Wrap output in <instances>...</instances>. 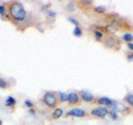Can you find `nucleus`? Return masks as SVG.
<instances>
[{"label": "nucleus", "mask_w": 133, "mask_h": 125, "mask_svg": "<svg viewBox=\"0 0 133 125\" xmlns=\"http://www.w3.org/2000/svg\"><path fill=\"white\" fill-rule=\"evenodd\" d=\"M68 101L72 103H76L79 101V97L76 93H70L68 94Z\"/></svg>", "instance_id": "423d86ee"}, {"label": "nucleus", "mask_w": 133, "mask_h": 125, "mask_svg": "<svg viewBox=\"0 0 133 125\" xmlns=\"http://www.w3.org/2000/svg\"><path fill=\"white\" fill-rule=\"evenodd\" d=\"M68 9H70V11H73L74 10V4L70 3L68 5Z\"/></svg>", "instance_id": "6ab92c4d"}, {"label": "nucleus", "mask_w": 133, "mask_h": 125, "mask_svg": "<svg viewBox=\"0 0 133 125\" xmlns=\"http://www.w3.org/2000/svg\"><path fill=\"white\" fill-rule=\"evenodd\" d=\"M95 36L96 38H97V39H101L102 36H103V33L102 32H100V31H95Z\"/></svg>", "instance_id": "4468645a"}, {"label": "nucleus", "mask_w": 133, "mask_h": 125, "mask_svg": "<svg viewBox=\"0 0 133 125\" xmlns=\"http://www.w3.org/2000/svg\"><path fill=\"white\" fill-rule=\"evenodd\" d=\"M43 99H44V102L46 103V104L48 105L49 107H54V106H55L57 99H56L55 95H54L52 93H50V92H48V93H45Z\"/></svg>", "instance_id": "f03ea898"}, {"label": "nucleus", "mask_w": 133, "mask_h": 125, "mask_svg": "<svg viewBox=\"0 0 133 125\" xmlns=\"http://www.w3.org/2000/svg\"><path fill=\"white\" fill-rule=\"evenodd\" d=\"M6 87V82L0 78V89H4Z\"/></svg>", "instance_id": "f3484780"}, {"label": "nucleus", "mask_w": 133, "mask_h": 125, "mask_svg": "<svg viewBox=\"0 0 133 125\" xmlns=\"http://www.w3.org/2000/svg\"><path fill=\"white\" fill-rule=\"evenodd\" d=\"M127 102L133 106V94H129L127 96Z\"/></svg>", "instance_id": "2eb2a0df"}, {"label": "nucleus", "mask_w": 133, "mask_h": 125, "mask_svg": "<svg viewBox=\"0 0 133 125\" xmlns=\"http://www.w3.org/2000/svg\"><path fill=\"white\" fill-rule=\"evenodd\" d=\"M4 12V7L3 5H0V15H2Z\"/></svg>", "instance_id": "412c9836"}, {"label": "nucleus", "mask_w": 133, "mask_h": 125, "mask_svg": "<svg viewBox=\"0 0 133 125\" xmlns=\"http://www.w3.org/2000/svg\"><path fill=\"white\" fill-rule=\"evenodd\" d=\"M82 29L79 28L78 26H77V27H75V28H74V30H73V34L75 35V36H77V37H80L81 35H82Z\"/></svg>", "instance_id": "9d476101"}, {"label": "nucleus", "mask_w": 133, "mask_h": 125, "mask_svg": "<svg viewBox=\"0 0 133 125\" xmlns=\"http://www.w3.org/2000/svg\"><path fill=\"white\" fill-rule=\"evenodd\" d=\"M111 118H114V119L117 118V114H116V113H115L114 111L111 113Z\"/></svg>", "instance_id": "aec40b11"}, {"label": "nucleus", "mask_w": 133, "mask_h": 125, "mask_svg": "<svg viewBox=\"0 0 133 125\" xmlns=\"http://www.w3.org/2000/svg\"><path fill=\"white\" fill-rule=\"evenodd\" d=\"M105 10H106V8L103 6H98L97 8H95V11L98 12H105Z\"/></svg>", "instance_id": "ddd939ff"}, {"label": "nucleus", "mask_w": 133, "mask_h": 125, "mask_svg": "<svg viewBox=\"0 0 133 125\" xmlns=\"http://www.w3.org/2000/svg\"><path fill=\"white\" fill-rule=\"evenodd\" d=\"M123 39L127 41V42L132 41L133 40V35L131 34V33H126V34L123 36Z\"/></svg>", "instance_id": "9b49d317"}, {"label": "nucleus", "mask_w": 133, "mask_h": 125, "mask_svg": "<svg viewBox=\"0 0 133 125\" xmlns=\"http://www.w3.org/2000/svg\"><path fill=\"white\" fill-rule=\"evenodd\" d=\"M107 114H108V110L106 108H98L91 111V114L100 117V118H104Z\"/></svg>", "instance_id": "20e7f679"}, {"label": "nucleus", "mask_w": 133, "mask_h": 125, "mask_svg": "<svg viewBox=\"0 0 133 125\" xmlns=\"http://www.w3.org/2000/svg\"><path fill=\"white\" fill-rule=\"evenodd\" d=\"M98 103L103 104V105H111L112 101L110 98H108L107 97H102L98 99Z\"/></svg>", "instance_id": "0eeeda50"}, {"label": "nucleus", "mask_w": 133, "mask_h": 125, "mask_svg": "<svg viewBox=\"0 0 133 125\" xmlns=\"http://www.w3.org/2000/svg\"><path fill=\"white\" fill-rule=\"evenodd\" d=\"M82 98L86 102H91L93 100V95L88 93V92H82Z\"/></svg>", "instance_id": "39448f33"}, {"label": "nucleus", "mask_w": 133, "mask_h": 125, "mask_svg": "<svg viewBox=\"0 0 133 125\" xmlns=\"http://www.w3.org/2000/svg\"><path fill=\"white\" fill-rule=\"evenodd\" d=\"M0 125H2V122H1V121H0Z\"/></svg>", "instance_id": "b1692460"}, {"label": "nucleus", "mask_w": 133, "mask_h": 125, "mask_svg": "<svg viewBox=\"0 0 133 125\" xmlns=\"http://www.w3.org/2000/svg\"><path fill=\"white\" fill-rule=\"evenodd\" d=\"M62 110L61 109V108H56L53 112L52 116H53L54 118H58L62 116Z\"/></svg>", "instance_id": "6e6552de"}, {"label": "nucleus", "mask_w": 133, "mask_h": 125, "mask_svg": "<svg viewBox=\"0 0 133 125\" xmlns=\"http://www.w3.org/2000/svg\"><path fill=\"white\" fill-rule=\"evenodd\" d=\"M25 104H26L27 107H29V108H31L32 106V103L30 100H26V101H25Z\"/></svg>", "instance_id": "a211bd4d"}, {"label": "nucleus", "mask_w": 133, "mask_h": 125, "mask_svg": "<svg viewBox=\"0 0 133 125\" xmlns=\"http://www.w3.org/2000/svg\"><path fill=\"white\" fill-rule=\"evenodd\" d=\"M128 48L133 51V43H128Z\"/></svg>", "instance_id": "5701e85b"}, {"label": "nucleus", "mask_w": 133, "mask_h": 125, "mask_svg": "<svg viewBox=\"0 0 133 125\" xmlns=\"http://www.w3.org/2000/svg\"><path fill=\"white\" fill-rule=\"evenodd\" d=\"M16 103V100L15 98H14L11 96L9 97H8L7 99H6V105L7 106H11V105H14V104Z\"/></svg>", "instance_id": "1a4fd4ad"}, {"label": "nucleus", "mask_w": 133, "mask_h": 125, "mask_svg": "<svg viewBox=\"0 0 133 125\" xmlns=\"http://www.w3.org/2000/svg\"><path fill=\"white\" fill-rule=\"evenodd\" d=\"M128 60H130V61L133 60V53L129 54V55H128Z\"/></svg>", "instance_id": "4be33fe9"}, {"label": "nucleus", "mask_w": 133, "mask_h": 125, "mask_svg": "<svg viewBox=\"0 0 133 125\" xmlns=\"http://www.w3.org/2000/svg\"><path fill=\"white\" fill-rule=\"evenodd\" d=\"M66 114L69 116H73V117H78V118H81V117L85 116V111L81 108H72L70 111L66 113Z\"/></svg>", "instance_id": "7ed1b4c3"}, {"label": "nucleus", "mask_w": 133, "mask_h": 125, "mask_svg": "<svg viewBox=\"0 0 133 125\" xmlns=\"http://www.w3.org/2000/svg\"><path fill=\"white\" fill-rule=\"evenodd\" d=\"M60 94V98L62 102H65V101H68V95H66L64 93H59Z\"/></svg>", "instance_id": "f8f14e48"}, {"label": "nucleus", "mask_w": 133, "mask_h": 125, "mask_svg": "<svg viewBox=\"0 0 133 125\" xmlns=\"http://www.w3.org/2000/svg\"><path fill=\"white\" fill-rule=\"evenodd\" d=\"M10 12L12 18L18 21L23 20L25 18V15H26V12H25L23 5L18 3L12 4L10 7Z\"/></svg>", "instance_id": "f257e3e1"}, {"label": "nucleus", "mask_w": 133, "mask_h": 125, "mask_svg": "<svg viewBox=\"0 0 133 125\" xmlns=\"http://www.w3.org/2000/svg\"><path fill=\"white\" fill-rule=\"evenodd\" d=\"M68 20L70 21V22H72L73 24H76V25H78L79 24L78 21L77 19H75L74 18H72V17H70V18H68Z\"/></svg>", "instance_id": "dca6fc26"}]
</instances>
